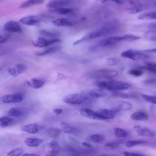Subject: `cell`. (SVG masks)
I'll list each match as a JSON object with an SVG mask.
<instances>
[{
    "label": "cell",
    "mask_w": 156,
    "mask_h": 156,
    "mask_svg": "<svg viewBox=\"0 0 156 156\" xmlns=\"http://www.w3.org/2000/svg\"><path fill=\"white\" fill-rule=\"evenodd\" d=\"M60 48H61V47L59 46H52V47L48 48L46 49L44 51H43L41 52H37L35 54L37 55H38V56H44V55H48V54L54 53V52L58 51V50H60Z\"/></svg>",
    "instance_id": "24"
},
{
    "label": "cell",
    "mask_w": 156,
    "mask_h": 156,
    "mask_svg": "<svg viewBox=\"0 0 156 156\" xmlns=\"http://www.w3.org/2000/svg\"><path fill=\"white\" fill-rule=\"evenodd\" d=\"M80 113L89 119H94V120H105L104 118H102L98 112H94L88 108H82L79 110Z\"/></svg>",
    "instance_id": "10"
},
{
    "label": "cell",
    "mask_w": 156,
    "mask_h": 156,
    "mask_svg": "<svg viewBox=\"0 0 156 156\" xmlns=\"http://www.w3.org/2000/svg\"><path fill=\"white\" fill-rule=\"evenodd\" d=\"M26 83L30 87H32L35 89H38L43 87V85L44 83V81L41 79L33 78L26 81Z\"/></svg>",
    "instance_id": "19"
},
{
    "label": "cell",
    "mask_w": 156,
    "mask_h": 156,
    "mask_svg": "<svg viewBox=\"0 0 156 156\" xmlns=\"http://www.w3.org/2000/svg\"><path fill=\"white\" fill-rule=\"evenodd\" d=\"M23 152V150L22 148H16L13 150H12L11 151L9 152L7 155H10V156H18L22 155V153Z\"/></svg>",
    "instance_id": "41"
},
{
    "label": "cell",
    "mask_w": 156,
    "mask_h": 156,
    "mask_svg": "<svg viewBox=\"0 0 156 156\" xmlns=\"http://www.w3.org/2000/svg\"><path fill=\"white\" fill-rule=\"evenodd\" d=\"M48 145L50 147V148L51 149L52 154H56L58 153L60 151V150H61V147H60V145L55 141H51L48 144Z\"/></svg>",
    "instance_id": "31"
},
{
    "label": "cell",
    "mask_w": 156,
    "mask_h": 156,
    "mask_svg": "<svg viewBox=\"0 0 156 156\" xmlns=\"http://www.w3.org/2000/svg\"><path fill=\"white\" fill-rule=\"evenodd\" d=\"M52 23L58 27L63 26H71L73 25V23L67 18H58L52 21Z\"/></svg>",
    "instance_id": "21"
},
{
    "label": "cell",
    "mask_w": 156,
    "mask_h": 156,
    "mask_svg": "<svg viewBox=\"0 0 156 156\" xmlns=\"http://www.w3.org/2000/svg\"><path fill=\"white\" fill-rule=\"evenodd\" d=\"M82 144L83 146H85V147H88V148H91V147H92L90 144H88V143H82Z\"/></svg>",
    "instance_id": "52"
},
{
    "label": "cell",
    "mask_w": 156,
    "mask_h": 156,
    "mask_svg": "<svg viewBox=\"0 0 156 156\" xmlns=\"http://www.w3.org/2000/svg\"><path fill=\"white\" fill-rule=\"evenodd\" d=\"M40 33L43 35H44L46 36L55 38L58 36H59L60 34L57 32H54V31H49V30H41L40 31Z\"/></svg>",
    "instance_id": "39"
},
{
    "label": "cell",
    "mask_w": 156,
    "mask_h": 156,
    "mask_svg": "<svg viewBox=\"0 0 156 156\" xmlns=\"http://www.w3.org/2000/svg\"><path fill=\"white\" fill-rule=\"evenodd\" d=\"M41 129V126H40L38 124L32 123L23 126L21 128V130L30 134H35L40 132Z\"/></svg>",
    "instance_id": "15"
},
{
    "label": "cell",
    "mask_w": 156,
    "mask_h": 156,
    "mask_svg": "<svg viewBox=\"0 0 156 156\" xmlns=\"http://www.w3.org/2000/svg\"><path fill=\"white\" fill-rule=\"evenodd\" d=\"M14 122V120L11 117L8 116H2L0 117V127H6L10 126Z\"/></svg>",
    "instance_id": "26"
},
{
    "label": "cell",
    "mask_w": 156,
    "mask_h": 156,
    "mask_svg": "<svg viewBox=\"0 0 156 156\" xmlns=\"http://www.w3.org/2000/svg\"><path fill=\"white\" fill-rule=\"evenodd\" d=\"M48 135L51 137H55L60 133L61 130L58 129H50L48 130Z\"/></svg>",
    "instance_id": "43"
},
{
    "label": "cell",
    "mask_w": 156,
    "mask_h": 156,
    "mask_svg": "<svg viewBox=\"0 0 156 156\" xmlns=\"http://www.w3.org/2000/svg\"><path fill=\"white\" fill-rule=\"evenodd\" d=\"M129 74L134 76H140L143 74V71L140 68H132L128 71Z\"/></svg>",
    "instance_id": "40"
},
{
    "label": "cell",
    "mask_w": 156,
    "mask_h": 156,
    "mask_svg": "<svg viewBox=\"0 0 156 156\" xmlns=\"http://www.w3.org/2000/svg\"><path fill=\"white\" fill-rule=\"evenodd\" d=\"M4 29L9 33H21L22 29L20 24L15 21H9L4 26Z\"/></svg>",
    "instance_id": "11"
},
{
    "label": "cell",
    "mask_w": 156,
    "mask_h": 156,
    "mask_svg": "<svg viewBox=\"0 0 156 156\" xmlns=\"http://www.w3.org/2000/svg\"><path fill=\"white\" fill-rule=\"evenodd\" d=\"M42 20L41 17L37 15H30L27 16L22 18L20 22L24 25L26 26H35L37 24L40 23Z\"/></svg>",
    "instance_id": "13"
},
{
    "label": "cell",
    "mask_w": 156,
    "mask_h": 156,
    "mask_svg": "<svg viewBox=\"0 0 156 156\" xmlns=\"http://www.w3.org/2000/svg\"><path fill=\"white\" fill-rule=\"evenodd\" d=\"M61 40L57 38H52L51 39H46L43 37H39L32 41V44L38 48H45L52 44L60 43Z\"/></svg>",
    "instance_id": "8"
},
{
    "label": "cell",
    "mask_w": 156,
    "mask_h": 156,
    "mask_svg": "<svg viewBox=\"0 0 156 156\" xmlns=\"http://www.w3.org/2000/svg\"><path fill=\"white\" fill-rule=\"evenodd\" d=\"M132 105L126 101H119L117 104L113 108L116 112L119 111H128L132 109Z\"/></svg>",
    "instance_id": "18"
},
{
    "label": "cell",
    "mask_w": 156,
    "mask_h": 156,
    "mask_svg": "<svg viewBox=\"0 0 156 156\" xmlns=\"http://www.w3.org/2000/svg\"><path fill=\"white\" fill-rule=\"evenodd\" d=\"M27 67L26 65L23 63H18L13 65V66L10 67L7 69V72L10 76L13 77H16L24 72L27 69Z\"/></svg>",
    "instance_id": "12"
},
{
    "label": "cell",
    "mask_w": 156,
    "mask_h": 156,
    "mask_svg": "<svg viewBox=\"0 0 156 156\" xmlns=\"http://www.w3.org/2000/svg\"><path fill=\"white\" fill-rule=\"evenodd\" d=\"M60 126L62 128V130L66 133L73 135H77L79 133H80L81 130L74 126H71L67 123H65L64 122H62L60 123Z\"/></svg>",
    "instance_id": "14"
},
{
    "label": "cell",
    "mask_w": 156,
    "mask_h": 156,
    "mask_svg": "<svg viewBox=\"0 0 156 156\" xmlns=\"http://www.w3.org/2000/svg\"><path fill=\"white\" fill-rule=\"evenodd\" d=\"M140 20H156V10L143 13L138 16Z\"/></svg>",
    "instance_id": "22"
},
{
    "label": "cell",
    "mask_w": 156,
    "mask_h": 156,
    "mask_svg": "<svg viewBox=\"0 0 156 156\" xmlns=\"http://www.w3.org/2000/svg\"><path fill=\"white\" fill-rule=\"evenodd\" d=\"M88 95L91 98H103L105 96V93L101 90L100 89H93L90 90Z\"/></svg>",
    "instance_id": "25"
},
{
    "label": "cell",
    "mask_w": 156,
    "mask_h": 156,
    "mask_svg": "<svg viewBox=\"0 0 156 156\" xmlns=\"http://www.w3.org/2000/svg\"><path fill=\"white\" fill-rule=\"evenodd\" d=\"M24 142L29 147H37L41 144L43 141L41 139L36 138H26L24 139Z\"/></svg>",
    "instance_id": "23"
},
{
    "label": "cell",
    "mask_w": 156,
    "mask_h": 156,
    "mask_svg": "<svg viewBox=\"0 0 156 156\" xmlns=\"http://www.w3.org/2000/svg\"><path fill=\"white\" fill-rule=\"evenodd\" d=\"M114 133L115 135L118 138H126L128 135L126 130L119 127H116L114 129Z\"/></svg>",
    "instance_id": "33"
},
{
    "label": "cell",
    "mask_w": 156,
    "mask_h": 156,
    "mask_svg": "<svg viewBox=\"0 0 156 156\" xmlns=\"http://www.w3.org/2000/svg\"><path fill=\"white\" fill-rule=\"evenodd\" d=\"M52 12L60 14V15H67L73 12V9L71 7H59L55 9H52Z\"/></svg>",
    "instance_id": "27"
},
{
    "label": "cell",
    "mask_w": 156,
    "mask_h": 156,
    "mask_svg": "<svg viewBox=\"0 0 156 156\" xmlns=\"http://www.w3.org/2000/svg\"><path fill=\"white\" fill-rule=\"evenodd\" d=\"M139 68L141 69H145L146 71L156 74V63H155L148 62V63H146L145 65L140 66Z\"/></svg>",
    "instance_id": "30"
},
{
    "label": "cell",
    "mask_w": 156,
    "mask_h": 156,
    "mask_svg": "<svg viewBox=\"0 0 156 156\" xmlns=\"http://www.w3.org/2000/svg\"><path fill=\"white\" fill-rule=\"evenodd\" d=\"M144 37L151 41H156V29H152L147 31L144 35Z\"/></svg>",
    "instance_id": "34"
},
{
    "label": "cell",
    "mask_w": 156,
    "mask_h": 156,
    "mask_svg": "<svg viewBox=\"0 0 156 156\" xmlns=\"http://www.w3.org/2000/svg\"><path fill=\"white\" fill-rule=\"evenodd\" d=\"M148 27L150 29H156V23L149 24Z\"/></svg>",
    "instance_id": "51"
},
{
    "label": "cell",
    "mask_w": 156,
    "mask_h": 156,
    "mask_svg": "<svg viewBox=\"0 0 156 156\" xmlns=\"http://www.w3.org/2000/svg\"><path fill=\"white\" fill-rule=\"evenodd\" d=\"M23 99V94L20 93L14 94H5L0 97V102L4 104L17 103L22 101Z\"/></svg>",
    "instance_id": "9"
},
{
    "label": "cell",
    "mask_w": 156,
    "mask_h": 156,
    "mask_svg": "<svg viewBox=\"0 0 156 156\" xmlns=\"http://www.w3.org/2000/svg\"><path fill=\"white\" fill-rule=\"evenodd\" d=\"M118 26L115 24V23H109L107 24L100 28L96 29L87 35H84L83 37L80 38L79 40H77L73 43V45H76L77 44H79L80 43H82L83 41L93 39V38H99L104 35H107L108 34H113L115 32L118 30Z\"/></svg>",
    "instance_id": "1"
},
{
    "label": "cell",
    "mask_w": 156,
    "mask_h": 156,
    "mask_svg": "<svg viewBox=\"0 0 156 156\" xmlns=\"http://www.w3.org/2000/svg\"><path fill=\"white\" fill-rule=\"evenodd\" d=\"M118 74V72L116 70L101 69L96 71H94L88 74L90 79H112L116 77Z\"/></svg>",
    "instance_id": "3"
},
{
    "label": "cell",
    "mask_w": 156,
    "mask_h": 156,
    "mask_svg": "<svg viewBox=\"0 0 156 156\" xmlns=\"http://www.w3.org/2000/svg\"><path fill=\"white\" fill-rule=\"evenodd\" d=\"M140 38H141L140 37L134 35H132V34H126V35L121 36V41H129V42L136 41V40H138Z\"/></svg>",
    "instance_id": "35"
},
{
    "label": "cell",
    "mask_w": 156,
    "mask_h": 156,
    "mask_svg": "<svg viewBox=\"0 0 156 156\" xmlns=\"http://www.w3.org/2000/svg\"><path fill=\"white\" fill-rule=\"evenodd\" d=\"M53 112L56 115H60V114H61L62 113L63 110L62 108H55V109L53 110Z\"/></svg>",
    "instance_id": "50"
},
{
    "label": "cell",
    "mask_w": 156,
    "mask_h": 156,
    "mask_svg": "<svg viewBox=\"0 0 156 156\" xmlns=\"http://www.w3.org/2000/svg\"><path fill=\"white\" fill-rule=\"evenodd\" d=\"M146 84L156 87V79H150V80H147L144 82Z\"/></svg>",
    "instance_id": "46"
},
{
    "label": "cell",
    "mask_w": 156,
    "mask_h": 156,
    "mask_svg": "<svg viewBox=\"0 0 156 156\" xmlns=\"http://www.w3.org/2000/svg\"><path fill=\"white\" fill-rule=\"evenodd\" d=\"M121 41V36H115V37H110L104 40L99 41L96 45L93 46L90 49V50L95 49L98 48H102V47H107L110 46L112 45L115 44L116 43Z\"/></svg>",
    "instance_id": "7"
},
{
    "label": "cell",
    "mask_w": 156,
    "mask_h": 156,
    "mask_svg": "<svg viewBox=\"0 0 156 156\" xmlns=\"http://www.w3.org/2000/svg\"><path fill=\"white\" fill-rule=\"evenodd\" d=\"M43 2V0H27L23 2L20 7L21 9L27 8L37 4H40Z\"/></svg>",
    "instance_id": "28"
},
{
    "label": "cell",
    "mask_w": 156,
    "mask_h": 156,
    "mask_svg": "<svg viewBox=\"0 0 156 156\" xmlns=\"http://www.w3.org/2000/svg\"><path fill=\"white\" fill-rule=\"evenodd\" d=\"M96 85L101 88L112 91L126 90L132 87V85L128 82L118 80L99 81L96 82Z\"/></svg>",
    "instance_id": "2"
},
{
    "label": "cell",
    "mask_w": 156,
    "mask_h": 156,
    "mask_svg": "<svg viewBox=\"0 0 156 156\" xmlns=\"http://www.w3.org/2000/svg\"><path fill=\"white\" fill-rule=\"evenodd\" d=\"M23 111L20 108H12L8 111L9 116L20 117L23 115Z\"/></svg>",
    "instance_id": "29"
},
{
    "label": "cell",
    "mask_w": 156,
    "mask_h": 156,
    "mask_svg": "<svg viewBox=\"0 0 156 156\" xmlns=\"http://www.w3.org/2000/svg\"><path fill=\"white\" fill-rule=\"evenodd\" d=\"M90 139L91 141L98 143L103 141L105 139V137L104 136L101 134H93L91 136H90Z\"/></svg>",
    "instance_id": "37"
},
{
    "label": "cell",
    "mask_w": 156,
    "mask_h": 156,
    "mask_svg": "<svg viewBox=\"0 0 156 156\" xmlns=\"http://www.w3.org/2000/svg\"><path fill=\"white\" fill-rule=\"evenodd\" d=\"M9 38L10 36L8 35H0V44L5 42Z\"/></svg>",
    "instance_id": "45"
},
{
    "label": "cell",
    "mask_w": 156,
    "mask_h": 156,
    "mask_svg": "<svg viewBox=\"0 0 156 156\" xmlns=\"http://www.w3.org/2000/svg\"><path fill=\"white\" fill-rule=\"evenodd\" d=\"M121 57L127 58L133 60H141L149 58L151 55L144 51H140L135 49H127L122 52L121 54Z\"/></svg>",
    "instance_id": "5"
},
{
    "label": "cell",
    "mask_w": 156,
    "mask_h": 156,
    "mask_svg": "<svg viewBox=\"0 0 156 156\" xmlns=\"http://www.w3.org/2000/svg\"><path fill=\"white\" fill-rule=\"evenodd\" d=\"M96 1H101L102 2H105L107 1H112L118 4H122V1L121 0H96Z\"/></svg>",
    "instance_id": "47"
},
{
    "label": "cell",
    "mask_w": 156,
    "mask_h": 156,
    "mask_svg": "<svg viewBox=\"0 0 156 156\" xmlns=\"http://www.w3.org/2000/svg\"><path fill=\"white\" fill-rule=\"evenodd\" d=\"M136 133L140 136H154L155 134L150 129L141 126H136L133 127Z\"/></svg>",
    "instance_id": "16"
},
{
    "label": "cell",
    "mask_w": 156,
    "mask_h": 156,
    "mask_svg": "<svg viewBox=\"0 0 156 156\" xmlns=\"http://www.w3.org/2000/svg\"><path fill=\"white\" fill-rule=\"evenodd\" d=\"M88 94L82 93H72L66 95L63 98V101L70 105H79L87 101L90 99Z\"/></svg>",
    "instance_id": "4"
},
{
    "label": "cell",
    "mask_w": 156,
    "mask_h": 156,
    "mask_svg": "<svg viewBox=\"0 0 156 156\" xmlns=\"http://www.w3.org/2000/svg\"><path fill=\"white\" fill-rule=\"evenodd\" d=\"M130 118L133 121H146L149 119V116L144 112L137 111L131 115Z\"/></svg>",
    "instance_id": "20"
},
{
    "label": "cell",
    "mask_w": 156,
    "mask_h": 156,
    "mask_svg": "<svg viewBox=\"0 0 156 156\" xmlns=\"http://www.w3.org/2000/svg\"><path fill=\"white\" fill-rule=\"evenodd\" d=\"M146 143V141L143 140H129L126 143V146L128 147H132L137 145L144 144Z\"/></svg>",
    "instance_id": "36"
},
{
    "label": "cell",
    "mask_w": 156,
    "mask_h": 156,
    "mask_svg": "<svg viewBox=\"0 0 156 156\" xmlns=\"http://www.w3.org/2000/svg\"><path fill=\"white\" fill-rule=\"evenodd\" d=\"M23 155H38L37 154H30V153H27V154H24Z\"/></svg>",
    "instance_id": "53"
},
{
    "label": "cell",
    "mask_w": 156,
    "mask_h": 156,
    "mask_svg": "<svg viewBox=\"0 0 156 156\" xmlns=\"http://www.w3.org/2000/svg\"><path fill=\"white\" fill-rule=\"evenodd\" d=\"M112 94L115 97L122 98H126H126H132L135 96L133 94L123 93V92H121L120 91H113Z\"/></svg>",
    "instance_id": "32"
},
{
    "label": "cell",
    "mask_w": 156,
    "mask_h": 156,
    "mask_svg": "<svg viewBox=\"0 0 156 156\" xmlns=\"http://www.w3.org/2000/svg\"><path fill=\"white\" fill-rule=\"evenodd\" d=\"M98 112L102 118H104L105 120L114 118L115 117L116 113H118V112L113 110V108L111 110L101 108V109L98 110Z\"/></svg>",
    "instance_id": "17"
},
{
    "label": "cell",
    "mask_w": 156,
    "mask_h": 156,
    "mask_svg": "<svg viewBox=\"0 0 156 156\" xmlns=\"http://www.w3.org/2000/svg\"><path fill=\"white\" fill-rule=\"evenodd\" d=\"M125 155H143L139 153H132V152H124L122 153Z\"/></svg>",
    "instance_id": "48"
},
{
    "label": "cell",
    "mask_w": 156,
    "mask_h": 156,
    "mask_svg": "<svg viewBox=\"0 0 156 156\" xmlns=\"http://www.w3.org/2000/svg\"><path fill=\"white\" fill-rule=\"evenodd\" d=\"M1 68H0V71H1Z\"/></svg>",
    "instance_id": "54"
},
{
    "label": "cell",
    "mask_w": 156,
    "mask_h": 156,
    "mask_svg": "<svg viewBox=\"0 0 156 156\" xmlns=\"http://www.w3.org/2000/svg\"><path fill=\"white\" fill-rule=\"evenodd\" d=\"M144 52L146 53H156V48H152V49H146L143 51Z\"/></svg>",
    "instance_id": "49"
},
{
    "label": "cell",
    "mask_w": 156,
    "mask_h": 156,
    "mask_svg": "<svg viewBox=\"0 0 156 156\" xmlns=\"http://www.w3.org/2000/svg\"><path fill=\"white\" fill-rule=\"evenodd\" d=\"M142 97L145 101H146L151 104L156 105V96L155 95H149V94H142Z\"/></svg>",
    "instance_id": "38"
},
{
    "label": "cell",
    "mask_w": 156,
    "mask_h": 156,
    "mask_svg": "<svg viewBox=\"0 0 156 156\" xmlns=\"http://www.w3.org/2000/svg\"><path fill=\"white\" fill-rule=\"evenodd\" d=\"M79 0H52L46 4V7L49 9H55L59 7H71L76 5Z\"/></svg>",
    "instance_id": "6"
},
{
    "label": "cell",
    "mask_w": 156,
    "mask_h": 156,
    "mask_svg": "<svg viewBox=\"0 0 156 156\" xmlns=\"http://www.w3.org/2000/svg\"><path fill=\"white\" fill-rule=\"evenodd\" d=\"M119 144H120V143L119 142H110V143H107L105 146L108 149H115L116 147H118Z\"/></svg>",
    "instance_id": "44"
},
{
    "label": "cell",
    "mask_w": 156,
    "mask_h": 156,
    "mask_svg": "<svg viewBox=\"0 0 156 156\" xmlns=\"http://www.w3.org/2000/svg\"><path fill=\"white\" fill-rule=\"evenodd\" d=\"M120 59L119 58H116V57H110V58H108L107 59V63L108 65H111V66H114V65H116L118 63H119L120 62Z\"/></svg>",
    "instance_id": "42"
}]
</instances>
